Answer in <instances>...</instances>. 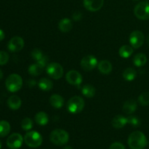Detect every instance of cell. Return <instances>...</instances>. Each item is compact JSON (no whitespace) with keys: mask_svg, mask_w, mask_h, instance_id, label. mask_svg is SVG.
Here are the masks:
<instances>
[{"mask_svg":"<svg viewBox=\"0 0 149 149\" xmlns=\"http://www.w3.org/2000/svg\"><path fill=\"white\" fill-rule=\"evenodd\" d=\"M127 143L131 149H143L147 146L148 141L143 132L135 131L130 135Z\"/></svg>","mask_w":149,"mask_h":149,"instance_id":"6da1fadb","label":"cell"},{"mask_svg":"<svg viewBox=\"0 0 149 149\" xmlns=\"http://www.w3.org/2000/svg\"><path fill=\"white\" fill-rule=\"evenodd\" d=\"M49 140L56 146L65 145L69 141V135L65 130L62 129H55L51 132Z\"/></svg>","mask_w":149,"mask_h":149,"instance_id":"7a4b0ae2","label":"cell"},{"mask_svg":"<svg viewBox=\"0 0 149 149\" xmlns=\"http://www.w3.org/2000/svg\"><path fill=\"white\" fill-rule=\"evenodd\" d=\"M6 88L10 93H16L23 86L22 77L17 74H12L7 78L5 81Z\"/></svg>","mask_w":149,"mask_h":149,"instance_id":"3957f363","label":"cell"},{"mask_svg":"<svg viewBox=\"0 0 149 149\" xmlns=\"http://www.w3.org/2000/svg\"><path fill=\"white\" fill-rule=\"evenodd\" d=\"M85 103L82 97L80 96H74L68 100L67 103V109L71 113H79L84 109Z\"/></svg>","mask_w":149,"mask_h":149,"instance_id":"277c9868","label":"cell"},{"mask_svg":"<svg viewBox=\"0 0 149 149\" xmlns=\"http://www.w3.org/2000/svg\"><path fill=\"white\" fill-rule=\"evenodd\" d=\"M42 136L37 131H29L24 136V142L30 148H38L42 145Z\"/></svg>","mask_w":149,"mask_h":149,"instance_id":"5b68a950","label":"cell"},{"mask_svg":"<svg viewBox=\"0 0 149 149\" xmlns=\"http://www.w3.org/2000/svg\"><path fill=\"white\" fill-rule=\"evenodd\" d=\"M47 74L53 79H60L63 75V68L61 64L52 62L48 64L46 67Z\"/></svg>","mask_w":149,"mask_h":149,"instance_id":"8992f818","label":"cell"},{"mask_svg":"<svg viewBox=\"0 0 149 149\" xmlns=\"http://www.w3.org/2000/svg\"><path fill=\"white\" fill-rule=\"evenodd\" d=\"M134 14L140 20H149V2L141 1L138 3L134 8Z\"/></svg>","mask_w":149,"mask_h":149,"instance_id":"52a82bcc","label":"cell"},{"mask_svg":"<svg viewBox=\"0 0 149 149\" xmlns=\"http://www.w3.org/2000/svg\"><path fill=\"white\" fill-rule=\"evenodd\" d=\"M145 36L143 33L141 31H134L130 33V45L135 49L141 47L144 43Z\"/></svg>","mask_w":149,"mask_h":149,"instance_id":"ba28073f","label":"cell"},{"mask_svg":"<svg viewBox=\"0 0 149 149\" xmlns=\"http://www.w3.org/2000/svg\"><path fill=\"white\" fill-rule=\"evenodd\" d=\"M97 64H98L97 59L94 55H92L84 56L81 60V63H80L81 67L83 68V70L86 71H90L93 70L95 67L97 66Z\"/></svg>","mask_w":149,"mask_h":149,"instance_id":"9c48e42d","label":"cell"},{"mask_svg":"<svg viewBox=\"0 0 149 149\" xmlns=\"http://www.w3.org/2000/svg\"><path fill=\"white\" fill-rule=\"evenodd\" d=\"M24 138L20 133H13L7 140V146L10 149H18L21 147Z\"/></svg>","mask_w":149,"mask_h":149,"instance_id":"30bf717a","label":"cell"},{"mask_svg":"<svg viewBox=\"0 0 149 149\" xmlns=\"http://www.w3.org/2000/svg\"><path fill=\"white\" fill-rule=\"evenodd\" d=\"M24 47V40L20 36H14L8 42L7 48L12 52H20Z\"/></svg>","mask_w":149,"mask_h":149,"instance_id":"8fae6325","label":"cell"},{"mask_svg":"<svg viewBox=\"0 0 149 149\" xmlns=\"http://www.w3.org/2000/svg\"><path fill=\"white\" fill-rule=\"evenodd\" d=\"M67 82L74 86H79L82 83V76L76 70H71L65 75Z\"/></svg>","mask_w":149,"mask_h":149,"instance_id":"7c38bea8","label":"cell"},{"mask_svg":"<svg viewBox=\"0 0 149 149\" xmlns=\"http://www.w3.org/2000/svg\"><path fill=\"white\" fill-rule=\"evenodd\" d=\"M84 7L90 12H97L103 7L104 0H83Z\"/></svg>","mask_w":149,"mask_h":149,"instance_id":"4fadbf2b","label":"cell"},{"mask_svg":"<svg viewBox=\"0 0 149 149\" xmlns=\"http://www.w3.org/2000/svg\"><path fill=\"white\" fill-rule=\"evenodd\" d=\"M138 108V103L135 100H128L124 103L123 105V111L125 112L126 114L130 115L133 113L135 111L137 110Z\"/></svg>","mask_w":149,"mask_h":149,"instance_id":"5bb4252c","label":"cell"},{"mask_svg":"<svg viewBox=\"0 0 149 149\" xmlns=\"http://www.w3.org/2000/svg\"><path fill=\"white\" fill-rule=\"evenodd\" d=\"M97 68L99 71L103 74H109L112 71V64L110 61L107 60H103L100 61L97 64Z\"/></svg>","mask_w":149,"mask_h":149,"instance_id":"9a60e30c","label":"cell"},{"mask_svg":"<svg viewBox=\"0 0 149 149\" xmlns=\"http://www.w3.org/2000/svg\"><path fill=\"white\" fill-rule=\"evenodd\" d=\"M58 28L63 33H68L72 29L73 23L71 19L65 17L60 20L59 23H58Z\"/></svg>","mask_w":149,"mask_h":149,"instance_id":"2e32d148","label":"cell"},{"mask_svg":"<svg viewBox=\"0 0 149 149\" xmlns=\"http://www.w3.org/2000/svg\"><path fill=\"white\" fill-rule=\"evenodd\" d=\"M49 103L55 109H61L64 104V99L60 95L54 94L49 97Z\"/></svg>","mask_w":149,"mask_h":149,"instance_id":"e0dca14e","label":"cell"},{"mask_svg":"<svg viewBox=\"0 0 149 149\" xmlns=\"http://www.w3.org/2000/svg\"><path fill=\"white\" fill-rule=\"evenodd\" d=\"M127 124V118L122 115H117L114 116L111 122L112 126L116 129L123 128Z\"/></svg>","mask_w":149,"mask_h":149,"instance_id":"ac0fdd59","label":"cell"},{"mask_svg":"<svg viewBox=\"0 0 149 149\" xmlns=\"http://www.w3.org/2000/svg\"><path fill=\"white\" fill-rule=\"evenodd\" d=\"M22 104V100L17 95H12L7 100V105L12 110H18Z\"/></svg>","mask_w":149,"mask_h":149,"instance_id":"d6986e66","label":"cell"},{"mask_svg":"<svg viewBox=\"0 0 149 149\" xmlns=\"http://www.w3.org/2000/svg\"><path fill=\"white\" fill-rule=\"evenodd\" d=\"M38 87L42 91L48 92L51 90L53 87V83L50 79L47 78H42L39 79L37 84Z\"/></svg>","mask_w":149,"mask_h":149,"instance_id":"ffe728a7","label":"cell"},{"mask_svg":"<svg viewBox=\"0 0 149 149\" xmlns=\"http://www.w3.org/2000/svg\"><path fill=\"white\" fill-rule=\"evenodd\" d=\"M45 67L43 66L42 64L36 62V63L31 64L30 66L29 67V74L31 76H34V77H37V76L40 75L41 74H42V72L44 71Z\"/></svg>","mask_w":149,"mask_h":149,"instance_id":"44dd1931","label":"cell"},{"mask_svg":"<svg viewBox=\"0 0 149 149\" xmlns=\"http://www.w3.org/2000/svg\"><path fill=\"white\" fill-rule=\"evenodd\" d=\"M34 121L37 125H40V126H45V125H47L48 122H49V117L45 112L39 111L35 115Z\"/></svg>","mask_w":149,"mask_h":149,"instance_id":"7402d4cb","label":"cell"},{"mask_svg":"<svg viewBox=\"0 0 149 149\" xmlns=\"http://www.w3.org/2000/svg\"><path fill=\"white\" fill-rule=\"evenodd\" d=\"M95 92L96 90L94 86L90 84H85L81 88V93H82L83 95L85 96L87 98H91V97H94L95 95Z\"/></svg>","mask_w":149,"mask_h":149,"instance_id":"603a6c76","label":"cell"},{"mask_svg":"<svg viewBox=\"0 0 149 149\" xmlns=\"http://www.w3.org/2000/svg\"><path fill=\"white\" fill-rule=\"evenodd\" d=\"M133 53V47L130 45H123L119 48V54L122 58H128Z\"/></svg>","mask_w":149,"mask_h":149,"instance_id":"cb8c5ba5","label":"cell"},{"mask_svg":"<svg viewBox=\"0 0 149 149\" xmlns=\"http://www.w3.org/2000/svg\"><path fill=\"white\" fill-rule=\"evenodd\" d=\"M134 65L137 67H142L147 63V57L143 53H138L133 58Z\"/></svg>","mask_w":149,"mask_h":149,"instance_id":"d4e9b609","label":"cell"},{"mask_svg":"<svg viewBox=\"0 0 149 149\" xmlns=\"http://www.w3.org/2000/svg\"><path fill=\"white\" fill-rule=\"evenodd\" d=\"M122 76L126 81H132L136 78L137 71L132 68H127L124 71Z\"/></svg>","mask_w":149,"mask_h":149,"instance_id":"484cf974","label":"cell"},{"mask_svg":"<svg viewBox=\"0 0 149 149\" xmlns=\"http://www.w3.org/2000/svg\"><path fill=\"white\" fill-rule=\"evenodd\" d=\"M10 125L5 120L0 121V137H5L10 133Z\"/></svg>","mask_w":149,"mask_h":149,"instance_id":"4316f807","label":"cell"},{"mask_svg":"<svg viewBox=\"0 0 149 149\" xmlns=\"http://www.w3.org/2000/svg\"><path fill=\"white\" fill-rule=\"evenodd\" d=\"M138 102L143 106H146L149 105V93L144 92L138 97Z\"/></svg>","mask_w":149,"mask_h":149,"instance_id":"83f0119b","label":"cell"},{"mask_svg":"<svg viewBox=\"0 0 149 149\" xmlns=\"http://www.w3.org/2000/svg\"><path fill=\"white\" fill-rule=\"evenodd\" d=\"M33 121L29 117L23 119L21 122V127L25 131H29L33 127Z\"/></svg>","mask_w":149,"mask_h":149,"instance_id":"f1b7e54d","label":"cell"},{"mask_svg":"<svg viewBox=\"0 0 149 149\" xmlns=\"http://www.w3.org/2000/svg\"><path fill=\"white\" fill-rule=\"evenodd\" d=\"M31 55L32 58H33V60H35L36 62L40 61V60L42 59V58H44V56H45V55L43 54L42 51L41 50V49H38V48L33 49V50L31 51Z\"/></svg>","mask_w":149,"mask_h":149,"instance_id":"f546056e","label":"cell"},{"mask_svg":"<svg viewBox=\"0 0 149 149\" xmlns=\"http://www.w3.org/2000/svg\"><path fill=\"white\" fill-rule=\"evenodd\" d=\"M127 118V123H129L130 125L133 126L134 127H139L141 125V120L138 117H136V116L130 115Z\"/></svg>","mask_w":149,"mask_h":149,"instance_id":"4dcf8cb0","label":"cell"},{"mask_svg":"<svg viewBox=\"0 0 149 149\" xmlns=\"http://www.w3.org/2000/svg\"><path fill=\"white\" fill-rule=\"evenodd\" d=\"M9 61V55L5 51H0V65H4Z\"/></svg>","mask_w":149,"mask_h":149,"instance_id":"1f68e13d","label":"cell"},{"mask_svg":"<svg viewBox=\"0 0 149 149\" xmlns=\"http://www.w3.org/2000/svg\"><path fill=\"white\" fill-rule=\"evenodd\" d=\"M109 149H125V146L119 142H114L110 146Z\"/></svg>","mask_w":149,"mask_h":149,"instance_id":"d6a6232c","label":"cell"},{"mask_svg":"<svg viewBox=\"0 0 149 149\" xmlns=\"http://www.w3.org/2000/svg\"><path fill=\"white\" fill-rule=\"evenodd\" d=\"M72 17L73 19H74V20H75V21H79L81 19V17H82V13L78 11L75 12V13L73 14Z\"/></svg>","mask_w":149,"mask_h":149,"instance_id":"836d02e7","label":"cell"},{"mask_svg":"<svg viewBox=\"0 0 149 149\" xmlns=\"http://www.w3.org/2000/svg\"><path fill=\"white\" fill-rule=\"evenodd\" d=\"M27 84H28V85H29V87H35V86H36L38 83H36V81H35V80L30 79L27 81Z\"/></svg>","mask_w":149,"mask_h":149,"instance_id":"e575fe53","label":"cell"},{"mask_svg":"<svg viewBox=\"0 0 149 149\" xmlns=\"http://www.w3.org/2000/svg\"><path fill=\"white\" fill-rule=\"evenodd\" d=\"M4 37H5V34H4V32L1 29H0V42H1V41H2L3 39H4Z\"/></svg>","mask_w":149,"mask_h":149,"instance_id":"d590c367","label":"cell"},{"mask_svg":"<svg viewBox=\"0 0 149 149\" xmlns=\"http://www.w3.org/2000/svg\"><path fill=\"white\" fill-rule=\"evenodd\" d=\"M63 149H74V148H73L71 146H66L64 147Z\"/></svg>","mask_w":149,"mask_h":149,"instance_id":"8d00e7d4","label":"cell"},{"mask_svg":"<svg viewBox=\"0 0 149 149\" xmlns=\"http://www.w3.org/2000/svg\"><path fill=\"white\" fill-rule=\"evenodd\" d=\"M3 78V72L1 71V70L0 69V80Z\"/></svg>","mask_w":149,"mask_h":149,"instance_id":"74e56055","label":"cell"},{"mask_svg":"<svg viewBox=\"0 0 149 149\" xmlns=\"http://www.w3.org/2000/svg\"><path fill=\"white\" fill-rule=\"evenodd\" d=\"M147 44H148V46H149V34H148V37H147Z\"/></svg>","mask_w":149,"mask_h":149,"instance_id":"f35d334b","label":"cell"},{"mask_svg":"<svg viewBox=\"0 0 149 149\" xmlns=\"http://www.w3.org/2000/svg\"><path fill=\"white\" fill-rule=\"evenodd\" d=\"M1 141H0V149H1Z\"/></svg>","mask_w":149,"mask_h":149,"instance_id":"ab89813d","label":"cell"},{"mask_svg":"<svg viewBox=\"0 0 149 149\" xmlns=\"http://www.w3.org/2000/svg\"><path fill=\"white\" fill-rule=\"evenodd\" d=\"M132 1H138V0H132Z\"/></svg>","mask_w":149,"mask_h":149,"instance_id":"60d3db41","label":"cell"}]
</instances>
